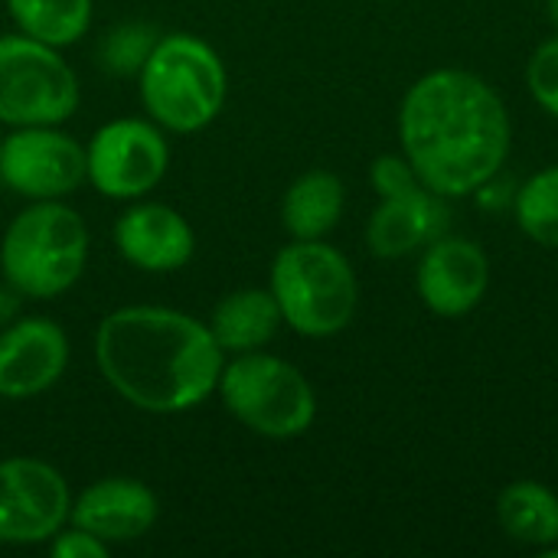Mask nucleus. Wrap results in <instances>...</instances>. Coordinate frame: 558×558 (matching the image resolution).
<instances>
[{"mask_svg": "<svg viewBox=\"0 0 558 558\" xmlns=\"http://www.w3.org/2000/svg\"><path fill=\"white\" fill-rule=\"evenodd\" d=\"M72 510L65 477L43 458L0 461V543L39 546L49 543Z\"/></svg>", "mask_w": 558, "mask_h": 558, "instance_id": "obj_9", "label": "nucleus"}, {"mask_svg": "<svg viewBox=\"0 0 558 558\" xmlns=\"http://www.w3.org/2000/svg\"><path fill=\"white\" fill-rule=\"evenodd\" d=\"M0 180L23 199H65L85 183V147L59 124L16 128L0 137Z\"/></svg>", "mask_w": 558, "mask_h": 558, "instance_id": "obj_10", "label": "nucleus"}, {"mask_svg": "<svg viewBox=\"0 0 558 558\" xmlns=\"http://www.w3.org/2000/svg\"><path fill=\"white\" fill-rule=\"evenodd\" d=\"M69 366V337L49 317H20L0 330V399H33Z\"/></svg>", "mask_w": 558, "mask_h": 558, "instance_id": "obj_12", "label": "nucleus"}, {"mask_svg": "<svg viewBox=\"0 0 558 558\" xmlns=\"http://www.w3.org/2000/svg\"><path fill=\"white\" fill-rule=\"evenodd\" d=\"M7 10L23 36L65 49L92 26V0H7Z\"/></svg>", "mask_w": 558, "mask_h": 558, "instance_id": "obj_19", "label": "nucleus"}, {"mask_svg": "<svg viewBox=\"0 0 558 558\" xmlns=\"http://www.w3.org/2000/svg\"><path fill=\"white\" fill-rule=\"evenodd\" d=\"M278 301L268 288H239L226 294L209 317V330L222 353H252L271 343L281 327Z\"/></svg>", "mask_w": 558, "mask_h": 558, "instance_id": "obj_16", "label": "nucleus"}, {"mask_svg": "<svg viewBox=\"0 0 558 558\" xmlns=\"http://www.w3.org/2000/svg\"><path fill=\"white\" fill-rule=\"evenodd\" d=\"M114 245L121 258L141 271H177L196 252L193 226L163 203H134L114 222Z\"/></svg>", "mask_w": 558, "mask_h": 558, "instance_id": "obj_14", "label": "nucleus"}, {"mask_svg": "<svg viewBox=\"0 0 558 558\" xmlns=\"http://www.w3.org/2000/svg\"><path fill=\"white\" fill-rule=\"evenodd\" d=\"M157 39V29L147 23H121L101 39V65L114 75H137Z\"/></svg>", "mask_w": 558, "mask_h": 558, "instance_id": "obj_21", "label": "nucleus"}, {"mask_svg": "<svg viewBox=\"0 0 558 558\" xmlns=\"http://www.w3.org/2000/svg\"><path fill=\"white\" fill-rule=\"evenodd\" d=\"M95 366L134 409L180 415L216 392L226 353L209 324L173 307L131 304L98 324Z\"/></svg>", "mask_w": 558, "mask_h": 558, "instance_id": "obj_2", "label": "nucleus"}, {"mask_svg": "<svg viewBox=\"0 0 558 558\" xmlns=\"http://www.w3.org/2000/svg\"><path fill=\"white\" fill-rule=\"evenodd\" d=\"M546 10H549V20H553V26L558 29V0H546Z\"/></svg>", "mask_w": 558, "mask_h": 558, "instance_id": "obj_26", "label": "nucleus"}, {"mask_svg": "<svg viewBox=\"0 0 558 558\" xmlns=\"http://www.w3.org/2000/svg\"><path fill=\"white\" fill-rule=\"evenodd\" d=\"M526 88L536 105L558 121V36L536 46L526 62Z\"/></svg>", "mask_w": 558, "mask_h": 558, "instance_id": "obj_22", "label": "nucleus"}, {"mask_svg": "<svg viewBox=\"0 0 558 558\" xmlns=\"http://www.w3.org/2000/svg\"><path fill=\"white\" fill-rule=\"evenodd\" d=\"M160 517L157 494L134 477H105L88 484L69 510V523L101 543H131L154 530Z\"/></svg>", "mask_w": 558, "mask_h": 558, "instance_id": "obj_13", "label": "nucleus"}, {"mask_svg": "<svg viewBox=\"0 0 558 558\" xmlns=\"http://www.w3.org/2000/svg\"><path fill=\"white\" fill-rule=\"evenodd\" d=\"M497 520L504 533L523 546H556L558 543V497L539 481H517L497 497Z\"/></svg>", "mask_w": 558, "mask_h": 558, "instance_id": "obj_18", "label": "nucleus"}, {"mask_svg": "<svg viewBox=\"0 0 558 558\" xmlns=\"http://www.w3.org/2000/svg\"><path fill=\"white\" fill-rule=\"evenodd\" d=\"M216 392L235 422L271 441L301 438L317 418V396L307 376L294 363L262 350L235 353L222 366Z\"/></svg>", "mask_w": 558, "mask_h": 558, "instance_id": "obj_6", "label": "nucleus"}, {"mask_svg": "<svg viewBox=\"0 0 558 558\" xmlns=\"http://www.w3.org/2000/svg\"><path fill=\"white\" fill-rule=\"evenodd\" d=\"M88 229L62 199H36L3 232L0 271L13 294L49 301L65 294L85 271Z\"/></svg>", "mask_w": 558, "mask_h": 558, "instance_id": "obj_4", "label": "nucleus"}, {"mask_svg": "<svg viewBox=\"0 0 558 558\" xmlns=\"http://www.w3.org/2000/svg\"><path fill=\"white\" fill-rule=\"evenodd\" d=\"M170 167L163 128L144 118H114L85 144V180L108 199L147 196Z\"/></svg>", "mask_w": 558, "mask_h": 558, "instance_id": "obj_8", "label": "nucleus"}, {"mask_svg": "<svg viewBox=\"0 0 558 558\" xmlns=\"http://www.w3.org/2000/svg\"><path fill=\"white\" fill-rule=\"evenodd\" d=\"M513 213L523 235H530L543 248L558 252V163L539 170L517 190Z\"/></svg>", "mask_w": 558, "mask_h": 558, "instance_id": "obj_20", "label": "nucleus"}, {"mask_svg": "<svg viewBox=\"0 0 558 558\" xmlns=\"http://www.w3.org/2000/svg\"><path fill=\"white\" fill-rule=\"evenodd\" d=\"M474 196H477V203H481L484 209H494V213H497V209H507V206H513V199H517V190H513L510 183H504V180H500V173H497V177H490V180H487V183H484V186L474 193Z\"/></svg>", "mask_w": 558, "mask_h": 558, "instance_id": "obj_25", "label": "nucleus"}, {"mask_svg": "<svg viewBox=\"0 0 558 558\" xmlns=\"http://www.w3.org/2000/svg\"><path fill=\"white\" fill-rule=\"evenodd\" d=\"M415 288L432 314L464 317L484 301L490 288V258L474 239L438 235L422 252Z\"/></svg>", "mask_w": 558, "mask_h": 558, "instance_id": "obj_11", "label": "nucleus"}, {"mask_svg": "<svg viewBox=\"0 0 558 558\" xmlns=\"http://www.w3.org/2000/svg\"><path fill=\"white\" fill-rule=\"evenodd\" d=\"M343 203L347 190L337 173L307 170L288 186L281 199V222L291 239H324L337 229Z\"/></svg>", "mask_w": 558, "mask_h": 558, "instance_id": "obj_17", "label": "nucleus"}, {"mask_svg": "<svg viewBox=\"0 0 558 558\" xmlns=\"http://www.w3.org/2000/svg\"><path fill=\"white\" fill-rule=\"evenodd\" d=\"M399 144L432 193L461 199L504 173L513 128L494 85L464 69H435L402 98Z\"/></svg>", "mask_w": 558, "mask_h": 558, "instance_id": "obj_1", "label": "nucleus"}, {"mask_svg": "<svg viewBox=\"0 0 558 558\" xmlns=\"http://www.w3.org/2000/svg\"><path fill=\"white\" fill-rule=\"evenodd\" d=\"M78 75L33 36H0V124H65L78 108Z\"/></svg>", "mask_w": 558, "mask_h": 558, "instance_id": "obj_7", "label": "nucleus"}, {"mask_svg": "<svg viewBox=\"0 0 558 558\" xmlns=\"http://www.w3.org/2000/svg\"><path fill=\"white\" fill-rule=\"evenodd\" d=\"M369 183H373V190L379 193V199H383V196H405V193H415V190L425 186L422 177L415 173V167L405 160V154H402V157H399V154H383V157H376L373 167H369Z\"/></svg>", "mask_w": 558, "mask_h": 558, "instance_id": "obj_23", "label": "nucleus"}, {"mask_svg": "<svg viewBox=\"0 0 558 558\" xmlns=\"http://www.w3.org/2000/svg\"><path fill=\"white\" fill-rule=\"evenodd\" d=\"M137 85L154 124L173 134H196L219 118L229 75L206 39L193 33H167L141 65Z\"/></svg>", "mask_w": 558, "mask_h": 558, "instance_id": "obj_3", "label": "nucleus"}, {"mask_svg": "<svg viewBox=\"0 0 558 558\" xmlns=\"http://www.w3.org/2000/svg\"><path fill=\"white\" fill-rule=\"evenodd\" d=\"M281 320L311 340L343 333L360 304V284L347 255L324 239H294L284 245L268 275Z\"/></svg>", "mask_w": 558, "mask_h": 558, "instance_id": "obj_5", "label": "nucleus"}, {"mask_svg": "<svg viewBox=\"0 0 558 558\" xmlns=\"http://www.w3.org/2000/svg\"><path fill=\"white\" fill-rule=\"evenodd\" d=\"M49 553L56 558H108V543H101L98 536L72 526V530H59L49 539Z\"/></svg>", "mask_w": 558, "mask_h": 558, "instance_id": "obj_24", "label": "nucleus"}, {"mask_svg": "<svg viewBox=\"0 0 558 558\" xmlns=\"http://www.w3.org/2000/svg\"><path fill=\"white\" fill-rule=\"evenodd\" d=\"M445 196L432 193L428 186L405 193V196H383L366 222V245L376 258H405L438 235H445L448 209Z\"/></svg>", "mask_w": 558, "mask_h": 558, "instance_id": "obj_15", "label": "nucleus"}]
</instances>
